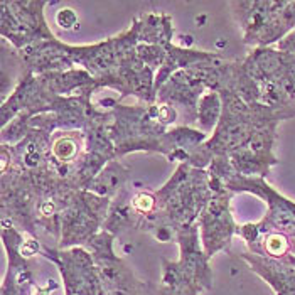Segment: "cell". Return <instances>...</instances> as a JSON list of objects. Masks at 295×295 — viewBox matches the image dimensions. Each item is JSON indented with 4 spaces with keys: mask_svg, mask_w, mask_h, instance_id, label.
<instances>
[{
    "mask_svg": "<svg viewBox=\"0 0 295 295\" xmlns=\"http://www.w3.org/2000/svg\"><path fill=\"white\" fill-rule=\"evenodd\" d=\"M57 21H59V24H61L63 27H69V26H68L69 21L76 22V17H74V14H73V10L66 9V10H61V12H59Z\"/></svg>",
    "mask_w": 295,
    "mask_h": 295,
    "instance_id": "obj_4",
    "label": "cell"
},
{
    "mask_svg": "<svg viewBox=\"0 0 295 295\" xmlns=\"http://www.w3.org/2000/svg\"><path fill=\"white\" fill-rule=\"evenodd\" d=\"M133 208L140 212H149L153 208V198L150 194L140 192L133 198Z\"/></svg>",
    "mask_w": 295,
    "mask_h": 295,
    "instance_id": "obj_2",
    "label": "cell"
},
{
    "mask_svg": "<svg viewBox=\"0 0 295 295\" xmlns=\"http://www.w3.org/2000/svg\"><path fill=\"white\" fill-rule=\"evenodd\" d=\"M267 248H268V251L271 253V255H282V253L285 251V240L280 238L279 234L270 236Z\"/></svg>",
    "mask_w": 295,
    "mask_h": 295,
    "instance_id": "obj_3",
    "label": "cell"
},
{
    "mask_svg": "<svg viewBox=\"0 0 295 295\" xmlns=\"http://www.w3.org/2000/svg\"><path fill=\"white\" fill-rule=\"evenodd\" d=\"M35 250H37V245L27 243L26 246L22 248V253H24V255H32V253H35Z\"/></svg>",
    "mask_w": 295,
    "mask_h": 295,
    "instance_id": "obj_5",
    "label": "cell"
},
{
    "mask_svg": "<svg viewBox=\"0 0 295 295\" xmlns=\"http://www.w3.org/2000/svg\"><path fill=\"white\" fill-rule=\"evenodd\" d=\"M52 152L54 155L59 159V161H71L76 152H78V147H76V142L69 137H63V139H57L52 145Z\"/></svg>",
    "mask_w": 295,
    "mask_h": 295,
    "instance_id": "obj_1",
    "label": "cell"
}]
</instances>
